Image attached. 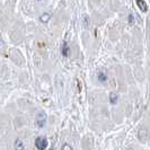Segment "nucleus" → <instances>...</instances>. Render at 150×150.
Masks as SVG:
<instances>
[{
    "label": "nucleus",
    "instance_id": "f257e3e1",
    "mask_svg": "<svg viewBox=\"0 0 150 150\" xmlns=\"http://www.w3.org/2000/svg\"><path fill=\"white\" fill-rule=\"evenodd\" d=\"M49 146V141L45 137H38L35 140V147L38 150H45Z\"/></svg>",
    "mask_w": 150,
    "mask_h": 150
},
{
    "label": "nucleus",
    "instance_id": "f03ea898",
    "mask_svg": "<svg viewBox=\"0 0 150 150\" xmlns=\"http://www.w3.org/2000/svg\"><path fill=\"white\" fill-rule=\"evenodd\" d=\"M46 123V114L44 112H40L36 115V124L38 128H43Z\"/></svg>",
    "mask_w": 150,
    "mask_h": 150
},
{
    "label": "nucleus",
    "instance_id": "7ed1b4c3",
    "mask_svg": "<svg viewBox=\"0 0 150 150\" xmlns=\"http://www.w3.org/2000/svg\"><path fill=\"white\" fill-rule=\"evenodd\" d=\"M149 137H150V133L148 129L141 128L139 130V132H138V138H139V140H141V141H147V140L149 139Z\"/></svg>",
    "mask_w": 150,
    "mask_h": 150
},
{
    "label": "nucleus",
    "instance_id": "20e7f679",
    "mask_svg": "<svg viewBox=\"0 0 150 150\" xmlns=\"http://www.w3.org/2000/svg\"><path fill=\"white\" fill-rule=\"evenodd\" d=\"M137 1V5H138V7L140 8V10L143 11V13H146L147 10H148V5L146 4V1L144 0H135Z\"/></svg>",
    "mask_w": 150,
    "mask_h": 150
},
{
    "label": "nucleus",
    "instance_id": "39448f33",
    "mask_svg": "<svg viewBox=\"0 0 150 150\" xmlns=\"http://www.w3.org/2000/svg\"><path fill=\"white\" fill-rule=\"evenodd\" d=\"M14 149L15 150H24L25 149V144L21 139H16L14 142Z\"/></svg>",
    "mask_w": 150,
    "mask_h": 150
},
{
    "label": "nucleus",
    "instance_id": "423d86ee",
    "mask_svg": "<svg viewBox=\"0 0 150 150\" xmlns=\"http://www.w3.org/2000/svg\"><path fill=\"white\" fill-rule=\"evenodd\" d=\"M69 45H68V43L64 41L63 43H62V46H61V53H62V55L63 57H68V54H69Z\"/></svg>",
    "mask_w": 150,
    "mask_h": 150
},
{
    "label": "nucleus",
    "instance_id": "0eeeda50",
    "mask_svg": "<svg viewBox=\"0 0 150 150\" xmlns=\"http://www.w3.org/2000/svg\"><path fill=\"white\" fill-rule=\"evenodd\" d=\"M108 99H110V103H111V104L115 105V104L117 103V100H119V95H117L116 93H111L110 96H108Z\"/></svg>",
    "mask_w": 150,
    "mask_h": 150
},
{
    "label": "nucleus",
    "instance_id": "6e6552de",
    "mask_svg": "<svg viewBox=\"0 0 150 150\" xmlns=\"http://www.w3.org/2000/svg\"><path fill=\"white\" fill-rule=\"evenodd\" d=\"M97 79L98 81H100V83H106L107 81V75H106L105 72H99L97 75Z\"/></svg>",
    "mask_w": 150,
    "mask_h": 150
},
{
    "label": "nucleus",
    "instance_id": "1a4fd4ad",
    "mask_svg": "<svg viewBox=\"0 0 150 150\" xmlns=\"http://www.w3.org/2000/svg\"><path fill=\"white\" fill-rule=\"evenodd\" d=\"M50 18H51V15L47 14V13H44V14H42V15L40 16V21L42 23H47L50 21Z\"/></svg>",
    "mask_w": 150,
    "mask_h": 150
},
{
    "label": "nucleus",
    "instance_id": "9d476101",
    "mask_svg": "<svg viewBox=\"0 0 150 150\" xmlns=\"http://www.w3.org/2000/svg\"><path fill=\"white\" fill-rule=\"evenodd\" d=\"M61 150H74L72 149V147L70 146V144H68V143H64L63 146H62V149Z\"/></svg>",
    "mask_w": 150,
    "mask_h": 150
},
{
    "label": "nucleus",
    "instance_id": "9b49d317",
    "mask_svg": "<svg viewBox=\"0 0 150 150\" xmlns=\"http://www.w3.org/2000/svg\"><path fill=\"white\" fill-rule=\"evenodd\" d=\"M135 18H134V16H133V14H130L129 15V22H130V24H134V21Z\"/></svg>",
    "mask_w": 150,
    "mask_h": 150
},
{
    "label": "nucleus",
    "instance_id": "f8f14e48",
    "mask_svg": "<svg viewBox=\"0 0 150 150\" xmlns=\"http://www.w3.org/2000/svg\"><path fill=\"white\" fill-rule=\"evenodd\" d=\"M36 1H41V0H36Z\"/></svg>",
    "mask_w": 150,
    "mask_h": 150
},
{
    "label": "nucleus",
    "instance_id": "ddd939ff",
    "mask_svg": "<svg viewBox=\"0 0 150 150\" xmlns=\"http://www.w3.org/2000/svg\"><path fill=\"white\" fill-rule=\"evenodd\" d=\"M50 150H54V149H50Z\"/></svg>",
    "mask_w": 150,
    "mask_h": 150
}]
</instances>
